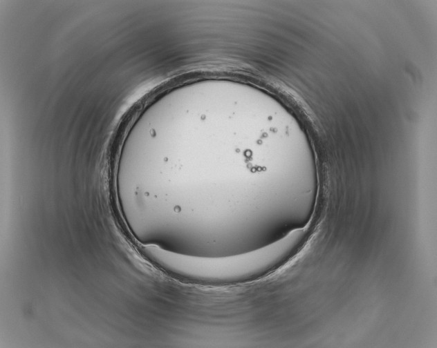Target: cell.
Returning a JSON list of instances; mask_svg holds the SVG:
<instances>
[{
    "mask_svg": "<svg viewBox=\"0 0 437 348\" xmlns=\"http://www.w3.org/2000/svg\"><path fill=\"white\" fill-rule=\"evenodd\" d=\"M239 153L218 159L169 160L159 168L169 202L192 194L225 195L279 184L308 185L314 168L307 164L279 162L263 155Z\"/></svg>",
    "mask_w": 437,
    "mask_h": 348,
    "instance_id": "6da1fadb",
    "label": "cell"
},
{
    "mask_svg": "<svg viewBox=\"0 0 437 348\" xmlns=\"http://www.w3.org/2000/svg\"><path fill=\"white\" fill-rule=\"evenodd\" d=\"M307 231L296 228L279 239L255 250L225 257H201L174 252L147 244L144 253L163 269L192 280L206 282H232L269 271L302 243Z\"/></svg>",
    "mask_w": 437,
    "mask_h": 348,
    "instance_id": "7a4b0ae2",
    "label": "cell"
}]
</instances>
